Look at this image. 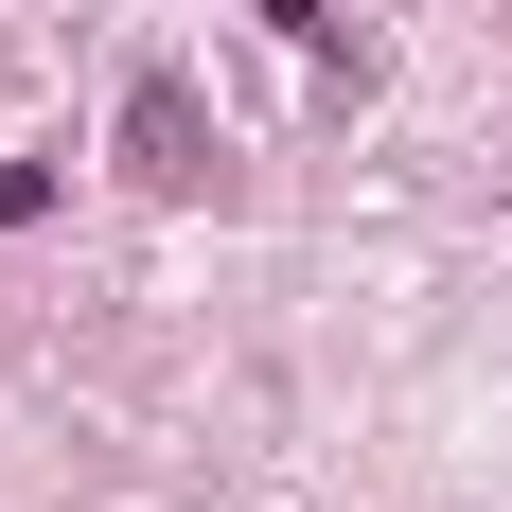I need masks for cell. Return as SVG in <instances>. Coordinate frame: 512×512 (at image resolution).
Instances as JSON below:
<instances>
[{
    "label": "cell",
    "mask_w": 512,
    "mask_h": 512,
    "mask_svg": "<svg viewBox=\"0 0 512 512\" xmlns=\"http://www.w3.org/2000/svg\"><path fill=\"white\" fill-rule=\"evenodd\" d=\"M124 177H159V195H195V177H212V106L177 89V71L124 89Z\"/></svg>",
    "instance_id": "obj_1"
}]
</instances>
